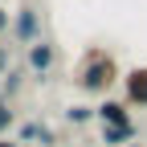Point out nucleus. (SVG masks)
<instances>
[{
	"label": "nucleus",
	"instance_id": "9d476101",
	"mask_svg": "<svg viewBox=\"0 0 147 147\" xmlns=\"http://www.w3.org/2000/svg\"><path fill=\"white\" fill-rule=\"evenodd\" d=\"M12 127H16V110H12V102H4L0 106V139H8Z\"/></svg>",
	"mask_w": 147,
	"mask_h": 147
},
{
	"label": "nucleus",
	"instance_id": "f03ea898",
	"mask_svg": "<svg viewBox=\"0 0 147 147\" xmlns=\"http://www.w3.org/2000/svg\"><path fill=\"white\" fill-rule=\"evenodd\" d=\"M53 65H57V41L41 37V41H33V45L25 49V69H33L37 78H41V74H49Z\"/></svg>",
	"mask_w": 147,
	"mask_h": 147
},
{
	"label": "nucleus",
	"instance_id": "9b49d317",
	"mask_svg": "<svg viewBox=\"0 0 147 147\" xmlns=\"http://www.w3.org/2000/svg\"><path fill=\"white\" fill-rule=\"evenodd\" d=\"M12 69V57H8V45H0V78Z\"/></svg>",
	"mask_w": 147,
	"mask_h": 147
},
{
	"label": "nucleus",
	"instance_id": "1a4fd4ad",
	"mask_svg": "<svg viewBox=\"0 0 147 147\" xmlns=\"http://www.w3.org/2000/svg\"><path fill=\"white\" fill-rule=\"evenodd\" d=\"M21 86H25V65H16V69H8V74H4V86H0V90H4V98L12 102L16 94H21Z\"/></svg>",
	"mask_w": 147,
	"mask_h": 147
},
{
	"label": "nucleus",
	"instance_id": "4468645a",
	"mask_svg": "<svg viewBox=\"0 0 147 147\" xmlns=\"http://www.w3.org/2000/svg\"><path fill=\"white\" fill-rule=\"evenodd\" d=\"M4 102H8V98H4V90H0V106H4Z\"/></svg>",
	"mask_w": 147,
	"mask_h": 147
},
{
	"label": "nucleus",
	"instance_id": "ddd939ff",
	"mask_svg": "<svg viewBox=\"0 0 147 147\" xmlns=\"http://www.w3.org/2000/svg\"><path fill=\"white\" fill-rule=\"evenodd\" d=\"M0 147H25V143H16V139H0Z\"/></svg>",
	"mask_w": 147,
	"mask_h": 147
},
{
	"label": "nucleus",
	"instance_id": "0eeeda50",
	"mask_svg": "<svg viewBox=\"0 0 147 147\" xmlns=\"http://www.w3.org/2000/svg\"><path fill=\"white\" fill-rule=\"evenodd\" d=\"M98 139H102V147H127V143H135L139 139V127L135 123H123V127H98Z\"/></svg>",
	"mask_w": 147,
	"mask_h": 147
},
{
	"label": "nucleus",
	"instance_id": "f8f14e48",
	"mask_svg": "<svg viewBox=\"0 0 147 147\" xmlns=\"http://www.w3.org/2000/svg\"><path fill=\"white\" fill-rule=\"evenodd\" d=\"M8 29H12V16H8V8H4V4H0V37H4Z\"/></svg>",
	"mask_w": 147,
	"mask_h": 147
},
{
	"label": "nucleus",
	"instance_id": "7ed1b4c3",
	"mask_svg": "<svg viewBox=\"0 0 147 147\" xmlns=\"http://www.w3.org/2000/svg\"><path fill=\"white\" fill-rule=\"evenodd\" d=\"M12 37L21 45H33V41H41V12H37L33 4H21L12 16Z\"/></svg>",
	"mask_w": 147,
	"mask_h": 147
},
{
	"label": "nucleus",
	"instance_id": "423d86ee",
	"mask_svg": "<svg viewBox=\"0 0 147 147\" xmlns=\"http://www.w3.org/2000/svg\"><path fill=\"white\" fill-rule=\"evenodd\" d=\"M98 123L123 127V123H135V119H131V106H127L123 98H102V102H98Z\"/></svg>",
	"mask_w": 147,
	"mask_h": 147
},
{
	"label": "nucleus",
	"instance_id": "f257e3e1",
	"mask_svg": "<svg viewBox=\"0 0 147 147\" xmlns=\"http://www.w3.org/2000/svg\"><path fill=\"white\" fill-rule=\"evenodd\" d=\"M115 82H123V69L115 61V53L102 49V45H90L82 53L78 69H74V86H78L82 94H106Z\"/></svg>",
	"mask_w": 147,
	"mask_h": 147
},
{
	"label": "nucleus",
	"instance_id": "20e7f679",
	"mask_svg": "<svg viewBox=\"0 0 147 147\" xmlns=\"http://www.w3.org/2000/svg\"><path fill=\"white\" fill-rule=\"evenodd\" d=\"M123 102L127 106H147V65H131L123 74Z\"/></svg>",
	"mask_w": 147,
	"mask_h": 147
},
{
	"label": "nucleus",
	"instance_id": "2eb2a0df",
	"mask_svg": "<svg viewBox=\"0 0 147 147\" xmlns=\"http://www.w3.org/2000/svg\"><path fill=\"white\" fill-rule=\"evenodd\" d=\"M127 147H143V143H127Z\"/></svg>",
	"mask_w": 147,
	"mask_h": 147
},
{
	"label": "nucleus",
	"instance_id": "6e6552de",
	"mask_svg": "<svg viewBox=\"0 0 147 147\" xmlns=\"http://www.w3.org/2000/svg\"><path fill=\"white\" fill-rule=\"evenodd\" d=\"M98 119V106H90V102H74V106H65V123H74V127H90Z\"/></svg>",
	"mask_w": 147,
	"mask_h": 147
},
{
	"label": "nucleus",
	"instance_id": "39448f33",
	"mask_svg": "<svg viewBox=\"0 0 147 147\" xmlns=\"http://www.w3.org/2000/svg\"><path fill=\"white\" fill-rule=\"evenodd\" d=\"M16 143H41V147H57V135L45 123H16Z\"/></svg>",
	"mask_w": 147,
	"mask_h": 147
}]
</instances>
